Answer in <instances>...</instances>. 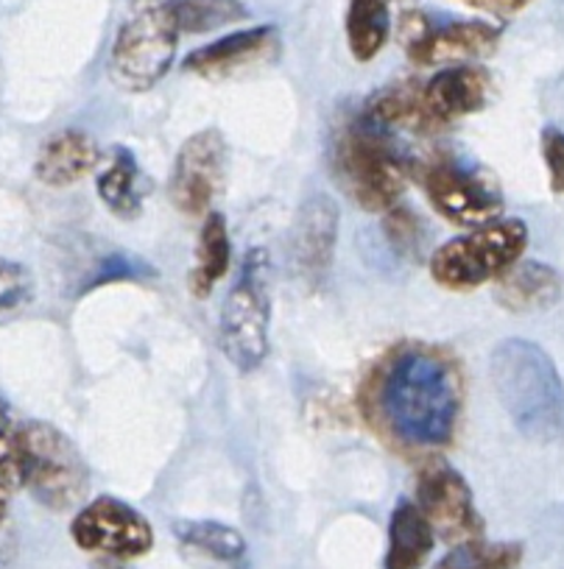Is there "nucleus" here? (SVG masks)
<instances>
[{
    "instance_id": "obj_4",
    "label": "nucleus",
    "mask_w": 564,
    "mask_h": 569,
    "mask_svg": "<svg viewBox=\"0 0 564 569\" xmlns=\"http://www.w3.org/2000/svg\"><path fill=\"white\" fill-rule=\"evenodd\" d=\"M179 31L168 0H131L109 53V76L126 92H146L174 68Z\"/></svg>"
},
{
    "instance_id": "obj_29",
    "label": "nucleus",
    "mask_w": 564,
    "mask_h": 569,
    "mask_svg": "<svg viewBox=\"0 0 564 569\" xmlns=\"http://www.w3.org/2000/svg\"><path fill=\"white\" fill-rule=\"evenodd\" d=\"M542 160L547 166L553 193L564 196V131L556 126H547L542 131Z\"/></svg>"
},
{
    "instance_id": "obj_19",
    "label": "nucleus",
    "mask_w": 564,
    "mask_h": 569,
    "mask_svg": "<svg viewBox=\"0 0 564 569\" xmlns=\"http://www.w3.org/2000/svg\"><path fill=\"white\" fill-rule=\"evenodd\" d=\"M366 118L375 120L377 126L388 131H439L442 126L431 118L425 98H422V87L416 81H403V84H392L372 96L364 107Z\"/></svg>"
},
{
    "instance_id": "obj_17",
    "label": "nucleus",
    "mask_w": 564,
    "mask_h": 569,
    "mask_svg": "<svg viewBox=\"0 0 564 569\" xmlns=\"http://www.w3.org/2000/svg\"><path fill=\"white\" fill-rule=\"evenodd\" d=\"M101 160L96 140L79 129L53 134L37 154L34 177L48 188H68L81 182Z\"/></svg>"
},
{
    "instance_id": "obj_20",
    "label": "nucleus",
    "mask_w": 564,
    "mask_h": 569,
    "mask_svg": "<svg viewBox=\"0 0 564 569\" xmlns=\"http://www.w3.org/2000/svg\"><path fill=\"white\" fill-rule=\"evenodd\" d=\"M232 260V243H229V229L221 212H207L201 223L199 243H196V262L190 271V293L196 299H207L224 273L229 271Z\"/></svg>"
},
{
    "instance_id": "obj_15",
    "label": "nucleus",
    "mask_w": 564,
    "mask_h": 569,
    "mask_svg": "<svg viewBox=\"0 0 564 569\" xmlns=\"http://www.w3.org/2000/svg\"><path fill=\"white\" fill-rule=\"evenodd\" d=\"M492 76L481 64H451L422 87L431 118L439 126L481 112L489 103Z\"/></svg>"
},
{
    "instance_id": "obj_23",
    "label": "nucleus",
    "mask_w": 564,
    "mask_h": 569,
    "mask_svg": "<svg viewBox=\"0 0 564 569\" xmlns=\"http://www.w3.org/2000/svg\"><path fill=\"white\" fill-rule=\"evenodd\" d=\"M168 7L179 34H205L240 23L249 14L240 0H168Z\"/></svg>"
},
{
    "instance_id": "obj_3",
    "label": "nucleus",
    "mask_w": 564,
    "mask_h": 569,
    "mask_svg": "<svg viewBox=\"0 0 564 569\" xmlns=\"http://www.w3.org/2000/svg\"><path fill=\"white\" fill-rule=\"evenodd\" d=\"M333 171L344 193L369 212L394 210L408 177L397 149V134L377 126L364 112L353 114L336 131Z\"/></svg>"
},
{
    "instance_id": "obj_27",
    "label": "nucleus",
    "mask_w": 564,
    "mask_h": 569,
    "mask_svg": "<svg viewBox=\"0 0 564 569\" xmlns=\"http://www.w3.org/2000/svg\"><path fill=\"white\" fill-rule=\"evenodd\" d=\"M34 273L18 260L0 257V325L23 313L34 299Z\"/></svg>"
},
{
    "instance_id": "obj_2",
    "label": "nucleus",
    "mask_w": 564,
    "mask_h": 569,
    "mask_svg": "<svg viewBox=\"0 0 564 569\" xmlns=\"http://www.w3.org/2000/svg\"><path fill=\"white\" fill-rule=\"evenodd\" d=\"M497 402L520 433L536 445L564 441V382L551 355L525 338H506L489 355Z\"/></svg>"
},
{
    "instance_id": "obj_11",
    "label": "nucleus",
    "mask_w": 564,
    "mask_h": 569,
    "mask_svg": "<svg viewBox=\"0 0 564 569\" xmlns=\"http://www.w3.org/2000/svg\"><path fill=\"white\" fill-rule=\"evenodd\" d=\"M227 168V140L218 129H201L182 142L174 160L168 196L182 216H207L224 184Z\"/></svg>"
},
{
    "instance_id": "obj_31",
    "label": "nucleus",
    "mask_w": 564,
    "mask_h": 569,
    "mask_svg": "<svg viewBox=\"0 0 564 569\" xmlns=\"http://www.w3.org/2000/svg\"><path fill=\"white\" fill-rule=\"evenodd\" d=\"M7 517H9V489L0 483V525L7 522Z\"/></svg>"
},
{
    "instance_id": "obj_28",
    "label": "nucleus",
    "mask_w": 564,
    "mask_h": 569,
    "mask_svg": "<svg viewBox=\"0 0 564 569\" xmlns=\"http://www.w3.org/2000/svg\"><path fill=\"white\" fill-rule=\"evenodd\" d=\"M157 271L149 266L146 260H137V257H126V254H112L107 257L103 262H98L96 273L85 282V293L96 291L101 284H112V282H146V279H155Z\"/></svg>"
},
{
    "instance_id": "obj_1",
    "label": "nucleus",
    "mask_w": 564,
    "mask_h": 569,
    "mask_svg": "<svg viewBox=\"0 0 564 569\" xmlns=\"http://www.w3.org/2000/svg\"><path fill=\"white\" fill-rule=\"evenodd\" d=\"M366 421L405 450H436L456 439L464 377L447 349L399 343L369 371L360 391Z\"/></svg>"
},
{
    "instance_id": "obj_21",
    "label": "nucleus",
    "mask_w": 564,
    "mask_h": 569,
    "mask_svg": "<svg viewBox=\"0 0 564 569\" xmlns=\"http://www.w3.org/2000/svg\"><path fill=\"white\" fill-rule=\"evenodd\" d=\"M392 34V14L386 0H349L347 46L358 62H372Z\"/></svg>"
},
{
    "instance_id": "obj_16",
    "label": "nucleus",
    "mask_w": 564,
    "mask_h": 569,
    "mask_svg": "<svg viewBox=\"0 0 564 569\" xmlns=\"http://www.w3.org/2000/svg\"><path fill=\"white\" fill-rule=\"evenodd\" d=\"M564 279L553 266L540 260L514 262L495 279V299L512 313L547 310L562 299Z\"/></svg>"
},
{
    "instance_id": "obj_25",
    "label": "nucleus",
    "mask_w": 564,
    "mask_h": 569,
    "mask_svg": "<svg viewBox=\"0 0 564 569\" xmlns=\"http://www.w3.org/2000/svg\"><path fill=\"white\" fill-rule=\"evenodd\" d=\"M523 545L517 541H464L456 545L434 569H517Z\"/></svg>"
},
{
    "instance_id": "obj_13",
    "label": "nucleus",
    "mask_w": 564,
    "mask_h": 569,
    "mask_svg": "<svg viewBox=\"0 0 564 569\" xmlns=\"http://www.w3.org/2000/svg\"><path fill=\"white\" fill-rule=\"evenodd\" d=\"M338 240V204L330 196H310L303 201L294 218L291 234H288V251L291 266L299 282L308 288L325 284L330 273L333 257H336Z\"/></svg>"
},
{
    "instance_id": "obj_22",
    "label": "nucleus",
    "mask_w": 564,
    "mask_h": 569,
    "mask_svg": "<svg viewBox=\"0 0 564 569\" xmlns=\"http://www.w3.org/2000/svg\"><path fill=\"white\" fill-rule=\"evenodd\" d=\"M137 160L131 151L115 149L112 162L103 173H98V196L107 204V210H112L118 218H131L140 216L144 210V196L137 190Z\"/></svg>"
},
{
    "instance_id": "obj_30",
    "label": "nucleus",
    "mask_w": 564,
    "mask_h": 569,
    "mask_svg": "<svg viewBox=\"0 0 564 569\" xmlns=\"http://www.w3.org/2000/svg\"><path fill=\"white\" fill-rule=\"evenodd\" d=\"M464 3H469V7L475 9H484V12L512 14V12H520V9H523L525 3H531V0H464Z\"/></svg>"
},
{
    "instance_id": "obj_9",
    "label": "nucleus",
    "mask_w": 564,
    "mask_h": 569,
    "mask_svg": "<svg viewBox=\"0 0 564 569\" xmlns=\"http://www.w3.org/2000/svg\"><path fill=\"white\" fill-rule=\"evenodd\" d=\"M70 539L76 547L96 556L135 561L155 547V528L144 513L118 497H96L79 508L70 522Z\"/></svg>"
},
{
    "instance_id": "obj_7",
    "label": "nucleus",
    "mask_w": 564,
    "mask_h": 569,
    "mask_svg": "<svg viewBox=\"0 0 564 569\" xmlns=\"http://www.w3.org/2000/svg\"><path fill=\"white\" fill-rule=\"evenodd\" d=\"M23 489L48 511H70L90 489L79 447L48 421H23Z\"/></svg>"
},
{
    "instance_id": "obj_10",
    "label": "nucleus",
    "mask_w": 564,
    "mask_h": 569,
    "mask_svg": "<svg viewBox=\"0 0 564 569\" xmlns=\"http://www.w3.org/2000/svg\"><path fill=\"white\" fill-rule=\"evenodd\" d=\"M416 508L428 519L436 539L464 545L484 536V519L475 508L469 483L447 461H428L416 478Z\"/></svg>"
},
{
    "instance_id": "obj_12",
    "label": "nucleus",
    "mask_w": 564,
    "mask_h": 569,
    "mask_svg": "<svg viewBox=\"0 0 564 569\" xmlns=\"http://www.w3.org/2000/svg\"><path fill=\"white\" fill-rule=\"evenodd\" d=\"M405 51L416 64H467L473 59L489 57L497 48L501 31L481 20H453L445 26H431L425 14H405L403 20Z\"/></svg>"
},
{
    "instance_id": "obj_18",
    "label": "nucleus",
    "mask_w": 564,
    "mask_h": 569,
    "mask_svg": "<svg viewBox=\"0 0 564 569\" xmlns=\"http://www.w3.org/2000/svg\"><path fill=\"white\" fill-rule=\"evenodd\" d=\"M436 536L414 500H399L388 519L386 569H422L434 552Z\"/></svg>"
},
{
    "instance_id": "obj_5",
    "label": "nucleus",
    "mask_w": 564,
    "mask_h": 569,
    "mask_svg": "<svg viewBox=\"0 0 564 569\" xmlns=\"http://www.w3.org/2000/svg\"><path fill=\"white\" fill-rule=\"evenodd\" d=\"M525 246L528 227L520 218H497L439 246L431 257V277L447 291H475L512 268Z\"/></svg>"
},
{
    "instance_id": "obj_26",
    "label": "nucleus",
    "mask_w": 564,
    "mask_h": 569,
    "mask_svg": "<svg viewBox=\"0 0 564 569\" xmlns=\"http://www.w3.org/2000/svg\"><path fill=\"white\" fill-rule=\"evenodd\" d=\"M0 483L23 489V421L14 419L7 399L0 397Z\"/></svg>"
},
{
    "instance_id": "obj_8",
    "label": "nucleus",
    "mask_w": 564,
    "mask_h": 569,
    "mask_svg": "<svg viewBox=\"0 0 564 569\" xmlns=\"http://www.w3.org/2000/svg\"><path fill=\"white\" fill-rule=\"evenodd\" d=\"M425 193L434 210L456 227H486L503 216L495 173L469 157H439L425 168Z\"/></svg>"
},
{
    "instance_id": "obj_6",
    "label": "nucleus",
    "mask_w": 564,
    "mask_h": 569,
    "mask_svg": "<svg viewBox=\"0 0 564 569\" xmlns=\"http://www.w3.org/2000/svg\"><path fill=\"white\" fill-rule=\"evenodd\" d=\"M268 325H271V297H268V254L251 249L240 268L238 282L229 288L218 319V341L224 355L238 371L249 375L268 355Z\"/></svg>"
},
{
    "instance_id": "obj_14",
    "label": "nucleus",
    "mask_w": 564,
    "mask_h": 569,
    "mask_svg": "<svg viewBox=\"0 0 564 569\" xmlns=\"http://www.w3.org/2000/svg\"><path fill=\"white\" fill-rule=\"evenodd\" d=\"M277 51V29L274 26H257V29L235 31V34L221 37V40L194 51L185 59V70L210 81L232 79V76L271 62Z\"/></svg>"
},
{
    "instance_id": "obj_24",
    "label": "nucleus",
    "mask_w": 564,
    "mask_h": 569,
    "mask_svg": "<svg viewBox=\"0 0 564 569\" xmlns=\"http://www.w3.org/2000/svg\"><path fill=\"white\" fill-rule=\"evenodd\" d=\"M174 533L194 550H201L205 556L216 558V561L238 563L246 558V539L235 528L212 519H188V522L174 525Z\"/></svg>"
}]
</instances>
